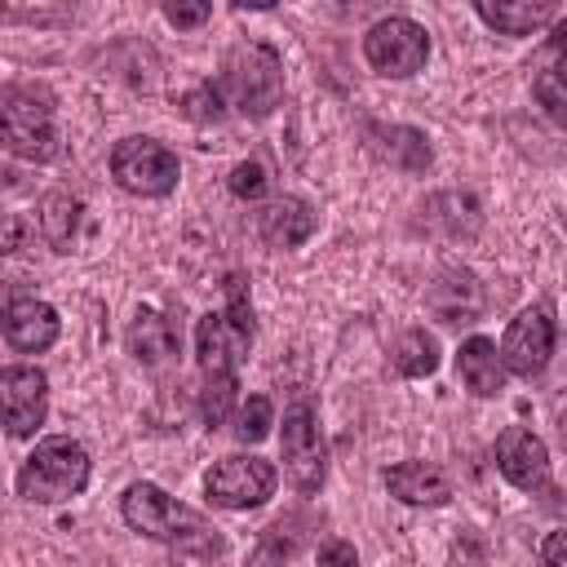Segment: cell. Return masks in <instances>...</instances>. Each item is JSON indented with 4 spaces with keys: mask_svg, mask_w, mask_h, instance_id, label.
I'll return each instance as SVG.
<instances>
[{
    "mask_svg": "<svg viewBox=\"0 0 567 567\" xmlns=\"http://www.w3.org/2000/svg\"><path fill=\"white\" fill-rule=\"evenodd\" d=\"M120 514L124 523L137 532V536H151L159 545H173L182 554H195V558H217L226 549L221 532L195 514L190 505H182L177 496H168L164 487L155 483H128L124 496H120Z\"/></svg>",
    "mask_w": 567,
    "mask_h": 567,
    "instance_id": "6da1fadb",
    "label": "cell"
},
{
    "mask_svg": "<svg viewBox=\"0 0 567 567\" xmlns=\"http://www.w3.org/2000/svg\"><path fill=\"white\" fill-rule=\"evenodd\" d=\"M89 487V452L71 434H49L35 443V452L18 470V496L35 505L71 501Z\"/></svg>",
    "mask_w": 567,
    "mask_h": 567,
    "instance_id": "7a4b0ae2",
    "label": "cell"
},
{
    "mask_svg": "<svg viewBox=\"0 0 567 567\" xmlns=\"http://www.w3.org/2000/svg\"><path fill=\"white\" fill-rule=\"evenodd\" d=\"M221 89L239 115H270L284 102V58L261 40H239L221 58Z\"/></svg>",
    "mask_w": 567,
    "mask_h": 567,
    "instance_id": "3957f363",
    "label": "cell"
},
{
    "mask_svg": "<svg viewBox=\"0 0 567 567\" xmlns=\"http://www.w3.org/2000/svg\"><path fill=\"white\" fill-rule=\"evenodd\" d=\"M0 133L9 155L44 164L58 155V124H53V93L40 84H9L0 97Z\"/></svg>",
    "mask_w": 567,
    "mask_h": 567,
    "instance_id": "277c9868",
    "label": "cell"
},
{
    "mask_svg": "<svg viewBox=\"0 0 567 567\" xmlns=\"http://www.w3.org/2000/svg\"><path fill=\"white\" fill-rule=\"evenodd\" d=\"M111 177L128 190V195H142V199H159L177 186L182 177V164L177 155L155 142V137H120L111 146Z\"/></svg>",
    "mask_w": 567,
    "mask_h": 567,
    "instance_id": "5b68a950",
    "label": "cell"
},
{
    "mask_svg": "<svg viewBox=\"0 0 567 567\" xmlns=\"http://www.w3.org/2000/svg\"><path fill=\"white\" fill-rule=\"evenodd\" d=\"M363 58H368V66L377 75L408 80V75H416L430 62V35H425L421 22H412L403 13H390V18H381V22L368 27Z\"/></svg>",
    "mask_w": 567,
    "mask_h": 567,
    "instance_id": "8992f818",
    "label": "cell"
},
{
    "mask_svg": "<svg viewBox=\"0 0 567 567\" xmlns=\"http://www.w3.org/2000/svg\"><path fill=\"white\" fill-rule=\"evenodd\" d=\"M279 456H284V474L288 483L310 496L323 487V434H319V416H315V403L310 399H297L288 403L284 412V430H279Z\"/></svg>",
    "mask_w": 567,
    "mask_h": 567,
    "instance_id": "52a82bcc",
    "label": "cell"
},
{
    "mask_svg": "<svg viewBox=\"0 0 567 567\" xmlns=\"http://www.w3.org/2000/svg\"><path fill=\"white\" fill-rule=\"evenodd\" d=\"M275 487H279V470H275L270 461L244 456V452L221 456V461L204 474V492H208V501L221 505V509H257V505H266V501L275 496Z\"/></svg>",
    "mask_w": 567,
    "mask_h": 567,
    "instance_id": "ba28073f",
    "label": "cell"
},
{
    "mask_svg": "<svg viewBox=\"0 0 567 567\" xmlns=\"http://www.w3.org/2000/svg\"><path fill=\"white\" fill-rule=\"evenodd\" d=\"M554 341H558V323H554V306L549 301H536L527 310H518L505 328V341H501V363L505 372L532 381L549 368V354H554Z\"/></svg>",
    "mask_w": 567,
    "mask_h": 567,
    "instance_id": "9c48e42d",
    "label": "cell"
},
{
    "mask_svg": "<svg viewBox=\"0 0 567 567\" xmlns=\"http://www.w3.org/2000/svg\"><path fill=\"white\" fill-rule=\"evenodd\" d=\"M0 399H4V430L13 439H27L44 425L49 412V377L35 363H9L0 372Z\"/></svg>",
    "mask_w": 567,
    "mask_h": 567,
    "instance_id": "30bf717a",
    "label": "cell"
},
{
    "mask_svg": "<svg viewBox=\"0 0 567 567\" xmlns=\"http://www.w3.org/2000/svg\"><path fill=\"white\" fill-rule=\"evenodd\" d=\"M496 470L518 492H545L549 487V447L527 425H509L496 439Z\"/></svg>",
    "mask_w": 567,
    "mask_h": 567,
    "instance_id": "8fae6325",
    "label": "cell"
},
{
    "mask_svg": "<svg viewBox=\"0 0 567 567\" xmlns=\"http://www.w3.org/2000/svg\"><path fill=\"white\" fill-rule=\"evenodd\" d=\"M425 306H430V315H434L439 323L461 328V323H474V319L483 315L487 297H483V284H478L474 270L447 266V270H439L434 284L425 288Z\"/></svg>",
    "mask_w": 567,
    "mask_h": 567,
    "instance_id": "7c38bea8",
    "label": "cell"
},
{
    "mask_svg": "<svg viewBox=\"0 0 567 567\" xmlns=\"http://www.w3.org/2000/svg\"><path fill=\"white\" fill-rule=\"evenodd\" d=\"M58 337H62V319H58V310L49 301L27 297V292L9 297V306H4V341L18 354H44Z\"/></svg>",
    "mask_w": 567,
    "mask_h": 567,
    "instance_id": "4fadbf2b",
    "label": "cell"
},
{
    "mask_svg": "<svg viewBox=\"0 0 567 567\" xmlns=\"http://www.w3.org/2000/svg\"><path fill=\"white\" fill-rule=\"evenodd\" d=\"M248 337L226 319V315H204L195 323V359H199V372L204 377H221V372H235V363L248 354Z\"/></svg>",
    "mask_w": 567,
    "mask_h": 567,
    "instance_id": "5bb4252c",
    "label": "cell"
},
{
    "mask_svg": "<svg viewBox=\"0 0 567 567\" xmlns=\"http://www.w3.org/2000/svg\"><path fill=\"white\" fill-rule=\"evenodd\" d=\"M128 354L142 368H164L182 354V328L164 310H137L128 323Z\"/></svg>",
    "mask_w": 567,
    "mask_h": 567,
    "instance_id": "9a60e30c",
    "label": "cell"
},
{
    "mask_svg": "<svg viewBox=\"0 0 567 567\" xmlns=\"http://www.w3.org/2000/svg\"><path fill=\"white\" fill-rule=\"evenodd\" d=\"M315 226H319V213L301 195H279L257 213V230L270 248H297L315 235Z\"/></svg>",
    "mask_w": 567,
    "mask_h": 567,
    "instance_id": "2e32d148",
    "label": "cell"
},
{
    "mask_svg": "<svg viewBox=\"0 0 567 567\" xmlns=\"http://www.w3.org/2000/svg\"><path fill=\"white\" fill-rule=\"evenodd\" d=\"M385 487L403 505H443L452 496L447 474L439 465H430V461H399V465H390L385 470Z\"/></svg>",
    "mask_w": 567,
    "mask_h": 567,
    "instance_id": "e0dca14e",
    "label": "cell"
},
{
    "mask_svg": "<svg viewBox=\"0 0 567 567\" xmlns=\"http://www.w3.org/2000/svg\"><path fill=\"white\" fill-rule=\"evenodd\" d=\"M368 142L381 159H390L394 168L403 173H425L434 164V151H430V137L412 124H372L368 128Z\"/></svg>",
    "mask_w": 567,
    "mask_h": 567,
    "instance_id": "ac0fdd59",
    "label": "cell"
},
{
    "mask_svg": "<svg viewBox=\"0 0 567 567\" xmlns=\"http://www.w3.org/2000/svg\"><path fill=\"white\" fill-rule=\"evenodd\" d=\"M456 372H461L465 390L478 394V399H492V394L505 390V363H501V350H496L492 337H470V341H461V350H456Z\"/></svg>",
    "mask_w": 567,
    "mask_h": 567,
    "instance_id": "d6986e66",
    "label": "cell"
},
{
    "mask_svg": "<svg viewBox=\"0 0 567 567\" xmlns=\"http://www.w3.org/2000/svg\"><path fill=\"white\" fill-rule=\"evenodd\" d=\"M474 13L492 27V31H501V35H532V31H540L545 22H554L558 18V9L554 4H532V0H478L474 4Z\"/></svg>",
    "mask_w": 567,
    "mask_h": 567,
    "instance_id": "ffe728a7",
    "label": "cell"
},
{
    "mask_svg": "<svg viewBox=\"0 0 567 567\" xmlns=\"http://www.w3.org/2000/svg\"><path fill=\"white\" fill-rule=\"evenodd\" d=\"M425 226H443L447 235H474L483 213H478V199L474 195H461V190H443L434 199H425Z\"/></svg>",
    "mask_w": 567,
    "mask_h": 567,
    "instance_id": "44dd1931",
    "label": "cell"
},
{
    "mask_svg": "<svg viewBox=\"0 0 567 567\" xmlns=\"http://www.w3.org/2000/svg\"><path fill=\"white\" fill-rule=\"evenodd\" d=\"M75 226H80V199H75L71 190H49V195L40 199V230H44V239H49L58 252H71Z\"/></svg>",
    "mask_w": 567,
    "mask_h": 567,
    "instance_id": "7402d4cb",
    "label": "cell"
},
{
    "mask_svg": "<svg viewBox=\"0 0 567 567\" xmlns=\"http://www.w3.org/2000/svg\"><path fill=\"white\" fill-rule=\"evenodd\" d=\"M394 372H399V377H412V381L439 372V341H434V332L408 328V332L394 341Z\"/></svg>",
    "mask_w": 567,
    "mask_h": 567,
    "instance_id": "603a6c76",
    "label": "cell"
},
{
    "mask_svg": "<svg viewBox=\"0 0 567 567\" xmlns=\"http://www.w3.org/2000/svg\"><path fill=\"white\" fill-rule=\"evenodd\" d=\"M235 403H239V381H235V372L204 377V390H199V416H204L208 430L226 425V416H230Z\"/></svg>",
    "mask_w": 567,
    "mask_h": 567,
    "instance_id": "cb8c5ba5",
    "label": "cell"
},
{
    "mask_svg": "<svg viewBox=\"0 0 567 567\" xmlns=\"http://www.w3.org/2000/svg\"><path fill=\"white\" fill-rule=\"evenodd\" d=\"M270 425H275V403L266 394H248L235 412V439L239 443H261L270 434Z\"/></svg>",
    "mask_w": 567,
    "mask_h": 567,
    "instance_id": "d4e9b609",
    "label": "cell"
},
{
    "mask_svg": "<svg viewBox=\"0 0 567 567\" xmlns=\"http://www.w3.org/2000/svg\"><path fill=\"white\" fill-rule=\"evenodd\" d=\"M182 115L195 120V124H217V120H226L221 89H217V84H195V89L182 97Z\"/></svg>",
    "mask_w": 567,
    "mask_h": 567,
    "instance_id": "484cf974",
    "label": "cell"
},
{
    "mask_svg": "<svg viewBox=\"0 0 567 567\" xmlns=\"http://www.w3.org/2000/svg\"><path fill=\"white\" fill-rule=\"evenodd\" d=\"M226 186H230L235 199H261V195L270 190V168H266L261 159H239V164L230 168Z\"/></svg>",
    "mask_w": 567,
    "mask_h": 567,
    "instance_id": "4316f807",
    "label": "cell"
},
{
    "mask_svg": "<svg viewBox=\"0 0 567 567\" xmlns=\"http://www.w3.org/2000/svg\"><path fill=\"white\" fill-rule=\"evenodd\" d=\"M248 341H252V332H257V323H252V301H248V288H244V275H230L226 279V310H221Z\"/></svg>",
    "mask_w": 567,
    "mask_h": 567,
    "instance_id": "83f0119b",
    "label": "cell"
},
{
    "mask_svg": "<svg viewBox=\"0 0 567 567\" xmlns=\"http://www.w3.org/2000/svg\"><path fill=\"white\" fill-rule=\"evenodd\" d=\"M532 93H536V102L545 106V115L549 120H558V124H567V89L549 75V71H536V80H532Z\"/></svg>",
    "mask_w": 567,
    "mask_h": 567,
    "instance_id": "f1b7e54d",
    "label": "cell"
},
{
    "mask_svg": "<svg viewBox=\"0 0 567 567\" xmlns=\"http://www.w3.org/2000/svg\"><path fill=\"white\" fill-rule=\"evenodd\" d=\"M164 18L177 31H190V27H204L213 18V4H164Z\"/></svg>",
    "mask_w": 567,
    "mask_h": 567,
    "instance_id": "f546056e",
    "label": "cell"
},
{
    "mask_svg": "<svg viewBox=\"0 0 567 567\" xmlns=\"http://www.w3.org/2000/svg\"><path fill=\"white\" fill-rule=\"evenodd\" d=\"M549 58H554V66H545L563 89H567V18H558L554 22V35H549Z\"/></svg>",
    "mask_w": 567,
    "mask_h": 567,
    "instance_id": "4dcf8cb0",
    "label": "cell"
},
{
    "mask_svg": "<svg viewBox=\"0 0 567 567\" xmlns=\"http://www.w3.org/2000/svg\"><path fill=\"white\" fill-rule=\"evenodd\" d=\"M315 567H359V554H354L350 540H328V545L319 549V563H315Z\"/></svg>",
    "mask_w": 567,
    "mask_h": 567,
    "instance_id": "1f68e13d",
    "label": "cell"
},
{
    "mask_svg": "<svg viewBox=\"0 0 567 567\" xmlns=\"http://www.w3.org/2000/svg\"><path fill=\"white\" fill-rule=\"evenodd\" d=\"M540 563L545 567H567V527H558L540 540Z\"/></svg>",
    "mask_w": 567,
    "mask_h": 567,
    "instance_id": "d6a6232c",
    "label": "cell"
}]
</instances>
